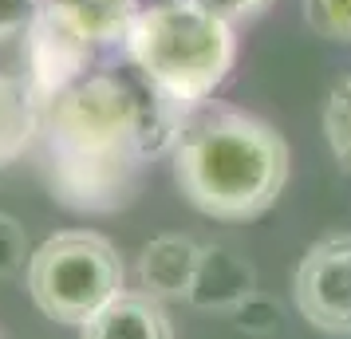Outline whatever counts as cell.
Segmentation results:
<instances>
[{"mask_svg":"<svg viewBox=\"0 0 351 339\" xmlns=\"http://www.w3.org/2000/svg\"><path fill=\"white\" fill-rule=\"evenodd\" d=\"M182 118L143 79L87 71L40 107L51 197L75 213H114L138 194L146 162L174 146Z\"/></svg>","mask_w":351,"mask_h":339,"instance_id":"1","label":"cell"},{"mask_svg":"<svg viewBox=\"0 0 351 339\" xmlns=\"http://www.w3.org/2000/svg\"><path fill=\"white\" fill-rule=\"evenodd\" d=\"M123 257L91 229H67L40 244L28 260V292L36 307L60 323H87L123 296Z\"/></svg>","mask_w":351,"mask_h":339,"instance_id":"4","label":"cell"},{"mask_svg":"<svg viewBox=\"0 0 351 339\" xmlns=\"http://www.w3.org/2000/svg\"><path fill=\"white\" fill-rule=\"evenodd\" d=\"M292 296L312 327L351 339V233H332L304 253Z\"/></svg>","mask_w":351,"mask_h":339,"instance_id":"5","label":"cell"},{"mask_svg":"<svg viewBox=\"0 0 351 339\" xmlns=\"http://www.w3.org/2000/svg\"><path fill=\"white\" fill-rule=\"evenodd\" d=\"M28 260H32V244H28L24 225L12 213H0V280L16 276Z\"/></svg>","mask_w":351,"mask_h":339,"instance_id":"14","label":"cell"},{"mask_svg":"<svg viewBox=\"0 0 351 339\" xmlns=\"http://www.w3.org/2000/svg\"><path fill=\"white\" fill-rule=\"evenodd\" d=\"M253 292H256L253 264L237 257L229 244H206L186 304L202 307V312H237Z\"/></svg>","mask_w":351,"mask_h":339,"instance_id":"8","label":"cell"},{"mask_svg":"<svg viewBox=\"0 0 351 339\" xmlns=\"http://www.w3.org/2000/svg\"><path fill=\"white\" fill-rule=\"evenodd\" d=\"M51 16H60L67 28L87 40V44H123L134 16L143 12L138 0H44Z\"/></svg>","mask_w":351,"mask_h":339,"instance_id":"10","label":"cell"},{"mask_svg":"<svg viewBox=\"0 0 351 339\" xmlns=\"http://www.w3.org/2000/svg\"><path fill=\"white\" fill-rule=\"evenodd\" d=\"M91 60H95V44H87L75 28H67L48 8H40L32 28L24 32V79L40 99V107L64 87L80 83L91 71Z\"/></svg>","mask_w":351,"mask_h":339,"instance_id":"6","label":"cell"},{"mask_svg":"<svg viewBox=\"0 0 351 339\" xmlns=\"http://www.w3.org/2000/svg\"><path fill=\"white\" fill-rule=\"evenodd\" d=\"M233 316H237V323L249 331V336H272V331L280 327V307L272 304L269 296H261V292H253Z\"/></svg>","mask_w":351,"mask_h":339,"instance_id":"15","label":"cell"},{"mask_svg":"<svg viewBox=\"0 0 351 339\" xmlns=\"http://www.w3.org/2000/svg\"><path fill=\"white\" fill-rule=\"evenodd\" d=\"M44 0H0V40L24 36L32 28V20L40 16Z\"/></svg>","mask_w":351,"mask_h":339,"instance_id":"16","label":"cell"},{"mask_svg":"<svg viewBox=\"0 0 351 339\" xmlns=\"http://www.w3.org/2000/svg\"><path fill=\"white\" fill-rule=\"evenodd\" d=\"M324 134L335 158L351 166V79H339L332 87L328 107H324Z\"/></svg>","mask_w":351,"mask_h":339,"instance_id":"12","label":"cell"},{"mask_svg":"<svg viewBox=\"0 0 351 339\" xmlns=\"http://www.w3.org/2000/svg\"><path fill=\"white\" fill-rule=\"evenodd\" d=\"M174 181L197 213L249 221L276 205L288 181V142L237 107H197L174 138Z\"/></svg>","mask_w":351,"mask_h":339,"instance_id":"2","label":"cell"},{"mask_svg":"<svg viewBox=\"0 0 351 339\" xmlns=\"http://www.w3.org/2000/svg\"><path fill=\"white\" fill-rule=\"evenodd\" d=\"M209 12H217L229 24H241V20H253L256 12H265L272 0H202Z\"/></svg>","mask_w":351,"mask_h":339,"instance_id":"17","label":"cell"},{"mask_svg":"<svg viewBox=\"0 0 351 339\" xmlns=\"http://www.w3.org/2000/svg\"><path fill=\"white\" fill-rule=\"evenodd\" d=\"M40 142V99L24 75L0 71V170L20 162Z\"/></svg>","mask_w":351,"mask_h":339,"instance_id":"11","label":"cell"},{"mask_svg":"<svg viewBox=\"0 0 351 339\" xmlns=\"http://www.w3.org/2000/svg\"><path fill=\"white\" fill-rule=\"evenodd\" d=\"M123 44L138 79L178 114L206 107L237 60L233 24L209 12L202 0H166L143 8Z\"/></svg>","mask_w":351,"mask_h":339,"instance_id":"3","label":"cell"},{"mask_svg":"<svg viewBox=\"0 0 351 339\" xmlns=\"http://www.w3.org/2000/svg\"><path fill=\"white\" fill-rule=\"evenodd\" d=\"M80 339H174V323L162 300L146 292H123L83 323Z\"/></svg>","mask_w":351,"mask_h":339,"instance_id":"9","label":"cell"},{"mask_svg":"<svg viewBox=\"0 0 351 339\" xmlns=\"http://www.w3.org/2000/svg\"><path fill=\"white\" fill-rule=\"evenodd\" d=\"M202 249L186 233H162L138 253V284L154 300H186L202 264Z\"/></svg>","mask_w":351,"mask_h":339,"instance_id":"7","label":"cell"},{"mask_svg":"<svg viewBox=\"0 0 351 339\" xmlns=\"http://www.w3.org/2000/svg\"><path fill=\"white\" fill-rule=\"evenodd\" d=\"M304 20L324 40L351 44V0H304Z\"/></svg>","mask_w":351,"mask_h":339,"instance_id":"13","label":"cell"}]
</instances>
